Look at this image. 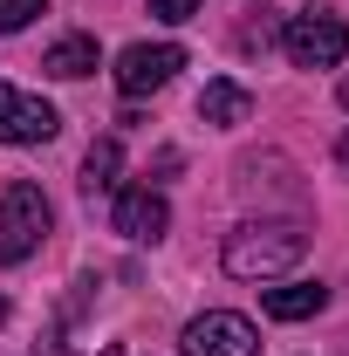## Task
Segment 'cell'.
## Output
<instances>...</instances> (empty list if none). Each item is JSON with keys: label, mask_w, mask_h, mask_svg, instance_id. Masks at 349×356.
Returning <instances> with one entry per match:
<instances>
[{"label": "cell", "mask_w": 349, "mask_h": 356, "mask_svg": "<svg viewBox=\"0 0 349 356\" xmlns=\"http://www.w3.org/2000/svg\"><path fill=\"white\" fill-rule=\"evenodd\" d=\"M48 192L42 185H28V178H14L7 192H0V261H28L35 247L48 240Z\"/></svg>", "instance_id": "3957f363"}, {"label": "cell", "mask_w": 349, "mask_h": 356, "mask_svg": "<svg viewBox=\"0 0 349 356\" xmlns=\"http://www.w3.org/2000/svg\"><path fill=\"white\" fill-rule=\"evenodd\" d=\"M42 69L62 76V83H83L89 69H96V42H89V35H62V42L42 55Z\"/></svg>", "instance_id": "8fae6325"}, {"label": "cell", "mask_w": 349, "mask_h": 356, "mask_svg": "<svg viewBox=\"0 0 349 356\" xmlns=\"http://www.w3.org/2000/svg\"><path fill=\"white\" fill-rule=\"evenodd\" d=\"M42 7H48V0H0V35H21Z\"/></svg>", "instance_id": "7c38bea8"}, {"label": "cell", "mask_w": 349, "mask_h": 356, "mask_svg": "<svg viewBox=\"0 0 349 356\" xmlns=\"http://www.w3.org/2000/svg\"><path fill=\"white\" fill-rule=\"evenodd\" d=\"M151 14H158V21H192V14H199V0H151Z\"/></svg>", "instance_id": "4fadbf2b"}, {"label": "cell", "mask_w": 349, "mask_h": 356, "mask_svg": "<svg viewBox=\"0 0 349 356\" xmlns=\"http://www.w3.org/2000/svg\"><path fill=\"white\" fill-rule=\"evenodd\" d=\"M302 254H308V233L295 220H247L240 233H226V274H233V281L288 274Z\"/></svg>", "instance_id": "6da1fadb"}, {"label": "cell", "mask_w": 349, "mask_h": 356, "mask_svg": "<svg viewBox=\"0 0 349 356\" xmlns=\"http://www.w3.org/2000/svg\"><path fill=\"white\" fill-rule=\"evenodd\" d=\"M117 172H124V144H117V137H96L89 158H83V192H89V199L117 192Z\"/></svg>", "instance_id": "30bf717a"}, {"label": "cell", "mask_w": 349, "mask_h": 356, "mask_svg": "<svg viewBox=\"0 0 349 356\" xmlns=\"http://www.w3.org/2000/svg\"><path fill=\"white\" fill-rule=\"evenodd\" d=\"M185 69V48L178 42H137V48H124L117 55V89L124 96H151V89H165Z\"/></svg>", "instance_id": "5b68a950"}, {"label": "cell", "mask_w": 349, "mask_h": 356, "mask_svg": "<svg viewBox=\"0 0 349 356\" xmlns=\"http://www.w3.org/2000/svg\"><path fill=\"white\" fill-rule=\"evenodd\" d=\"M261 309L274 315V322H308V315L329 309V288H322V281H288V288H267Z\"/></svg>", "instance_id": "ba28073f"}, {"label": "cell", "mask_w": 349, "mask_h": 356, "mask_svg": "<svg viewBox=\"0 0 349 356\" xmlns=\"http://www.w3.org/2000/svg\"><path fill=\"white\" fill-rule=\"evenodd\" d=\"M55 131H62L55 103H42V96H28V89H14V83H0V144H48Z\"/></svg>", "instance_id": "8992f818"}, {"label": "cell", "mask_w": 349, "mask_h": 356, "mask_svg": "<svg viewBox=\"0 0 349 356\" xmlns=\"http://www.w3.org/2000/svg\"><path fill=\"white\" fill-rule=\"evenodd\" d=\"M247 110H254V96L233 83V76H219V83H206V89H199V117H206V124H219V131L247 124Z\"/></svg>", "instance_id": "9c48e42d"}, {"label": "cell", "mask_w": 349, "mask_h": 356, "mask_svg": "<svg viewBox=\"0 0 349 356\" xmlns=\"http://www.w3.org/2000/svg\"><path fill=\"white\" fill-rule=\"evenodd\" d=\"M281 48H288L295 69H336V62H349V21L329 7H302L281 28Z\"/></svg>", "instance_id": "7a4b0ae2"}, {"label": "cell", "mask_w": 349, "mask_h": 356, "mask_svg": "<svg viewBox=\"0 0 349 356\" xmlns=\"http://www.w3.org/2000/svg\"><path fill=\"white\" fill-rule=\"evenodd\" d=\"M117 233L137 240V247H151V240H165V226H172V206H165V192H151V185H131V192H117Z\"/></svg>", "instance_id": "52a82bcc"}, {"label": "cell", "mask_w": 349, "mask_h": 356, "mask_svg": "<svg viewBox=\"0 0 349 356\" xmlns=\"http://www.w3.org/2000/svg\"><path fill=\"white\" fill-rule=\"evenodd\" d=\"M178 350L185 356H261V329L247 315H233V309H206V315L185 322Z\"/></svg>", "instance_id": "277c9868"}, {"label": "cell", "mask_w": 349, "mask_h": 356, "mask_svg": "<svg viewBox=\"0 0 349 356\" xmlns=\"http://www.w3.org/2000/svg\"><path fill=\"white\" fill-rule=\"evenodd\" d=\"M0 322H7V302H0Z\"/></svg>", "instance_id": "5bb4252c"}]
</instances>
